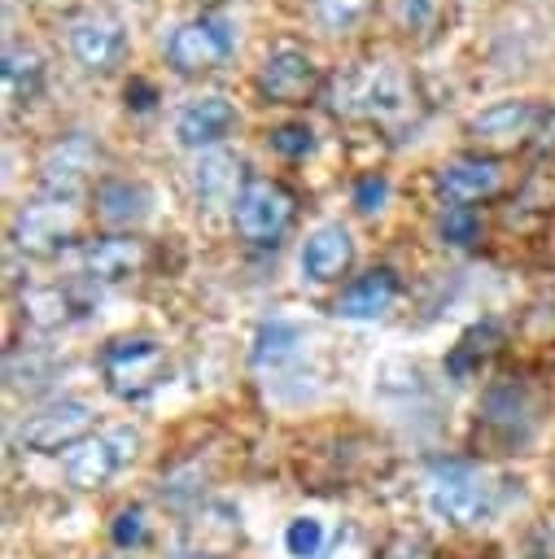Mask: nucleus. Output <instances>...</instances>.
<instances>
[{
	"label": "nucleus",
	"mask_w": 555,
	"mask_h": 559,
	"mask_svg": "<svg viewBox=\"0 0 555 559\" xmlns=\"http://www.w3.org/2000/svg\"><path fill=\"white\" fill-rule=\"evenodd\" d=\"M428 507L446 524L468 528V524H481V520L494 515L498 489H494V480L476 463H468V459H441L428 472Z\"/></svg>",
	"instance_id": "1"
},
{
	"label": "nucleus",
	"mask_w": 555,
	"mask_h": 559,
	"mask_svg": "<svg viewBox=\"0 0 555 559\" xmlns=\"http://www.w3.org/2000/svg\"><path fill=\"white\" fill-rule=\"evenodd\" d=\"M166 66L184 79H197V74H210L219 66L232 61L236 52V22L223 17V13H197L188 22H179L170 35H166Z\"/></svg>",
	"instance_id": "2"
},
{
	"label": "nucleus",
	"mask_w": 555,
	"mask_h": 559,
	"mask_svg": "<svg viewBox=\"0 0 555 559\" xmlns=\"http://www.w3.org/2000/svg\"><path fill=\"white\" fill-rule=\"evenodd\" d=\"M105 389L122 402H144L166 380V349L153 336H114L101 349Z\"/></svg>",
	"instance_id": "3"
},
{
	"label": "nucleus",
	"mask_w": 555,
	"mask_h": 559,
	"mask_svg": "<svg viewBox=\"0 0 555 559\" xmlns=\"http://www.w3.org/2000/svg\"><path fill=\"white\" fill-rule=\"evenodd\" d=\"M297 214V197L280 183V179H267V175H253L240 183V197L232 205V223H236V236L245 245H280V236L288 231Z\"/></svg>",
	"instance_id": "4"
},
{
	"label": "nucleus",
	"mask_w": 555,
	"mask_h": 559,
	"mask_svg": "<svg viewBox=\"0 0 555 559\" xmlns=\"http://www.w3.org/2000/svg\"><path fill=\"white\" fill-rule=\"evenodd\" d=\"M66 48L83 74H114L131 52V35L118 13L83 9L66 22Z\"/></svg>",
	"instance_id": "5"
},
{
	"label": "nucleus",
	"mask_w": 555,
	"mask_h": 559,
	"mask_svg": "<svg viewBox=\"0 0 555 559\" xmlns=\"http://www.w3.org/2000/svg\"><path fill=\"white\" fill-rule=\"evenodd\" d=\"M542 118H546V109L538 100L503 96V100H489L485 109H476L468 118V135L485 153H507V148L533 144L538 131H542Z\"/></svg>",
	"instance_id": "6"
},
{
	"label": "nucleus",
	"mask_w": 555,
	"mask_h": 559,
	"mask_svg": "<svg viewBox=\"0 0 555 559\" xmlns=\"http://www.w3.org/2000/svg\"><path fill=\"white\" fill-rule=\"evenodd\" d=\"M319 61L297 48V44H275L267 48L258 74H253V87L267 105H306L315 92H319Z\"/></svg>",
	"instance_id": "7"
},
{
	"label": "nucleus",
	"mask_w": 555,
	"mask_h": 559,
	"mask_svg": "<svg viewBox=\"0 0 555 559\" xmlns=\"http://www.w3.org/2000/svg\"><path fill=\"white\" fill-rule=\"evenodd\" d=\"M481 428L489 437H498L503 450H516L533 437L538 428V393L529 389V380H494L481 397Z\"/></svg>",
	"instance_id": "8"
},
{
	"label": "nucleus",
	"mask_w": 555,
	"mask_h": 559,
	"mask_svg": "<svg viewBox=\"0 0 555 559\" xmlns=\"http://www.w3.org/2000/svg\"><path fill=\"white\" fill-rule=\"evenodd\" d=\"M87 437H96V411L83 402V397H61V402H48L44 411H35L22 428H17V441L35 454H57V450H74L83 445Z\"/></svg>",
	"instance_id": "9"
},
{
	"label": "nucleus",
	"mask_w": 555,
	"mask_h": 559,
	"mask_svg": "<svg viewBox=\"0 0 555 559\" xmlns=\"http://www.w3.org/2000/svg\"><path fill=\"white\" fill-rule=\"evenodd\" d=\"M79 227V201H61V197H44L22 205L13 218V245L31 258H52L74 240Z\"/></svg>",
	"instance_id": "10"
},
{
	"label": "nucleus",
	"mask_w": 555,
	"mask_h": 559,
	"mask_svg": "<svg viewBox=\"0 0 555 559\" xmlns=\"http://www.w3.org/2000/svg\"><path fill=\"white\" fill-rule=\"evenodd\" d=\"M240 127V109L223 96V92H205L179 105L175 114V144L192 148V153H214L223 140H232V131Z\"/></svg>",
	"instance_id": "11"
},
{
	"label": "nucleus",
	"mask_w": 555,
	"mask_h": 559,
	"mask_svg": "<svg viewBox=\"0 0 555 559\" xmlns=\"http://www.w3.org/2000/svg\"><path fill=\"white\" fill-rule=\"evenodd\" d=\"M135 445H140V432H135V428L96 432V437H87L83 445L70 450V459H66V480H70L74 489H101L122 463L135 459Z\"/></svg>",
	"instance_id": "12"
},
{
	"label": "nucleus",
	"mask_w": 555,
	"mask_h": 559,
	"mask_svg": "<svg viewBox=\"0 0 555 559\" xmlns=\"http://www.w3.org/2000/svg\"><path fill=\"white\" fill-rule=\"evenodd\" d=\"M96 166V148L83 131H70L61 135L44 162H39V192L44 197H61V201H79L83 188H87V175Z\"/></svg>",
	"instance_id": "13"
},
{
	"label": "nucleus",
	"mask_w": 555,
	"mask_h": 559,
	"mask_svg": "<svg viewBox=\"0 0 555 559\" xmlns=\"http://www.w3.org/2000/svg\"><path fill=\"white\" fill-rule=\"evenodd\" d=\"M503 162L494 153H459L450 162L437 166V192L450 201V205H476V201H489L503 192Z\"/></svg>",
	"instance_id": "14"
},
{
	"label": "nucleus",
	"mask_w": 555,
	"mask_h": 559,
	"mask_svg": "<svg viewBox=\"0 0 555 559\" xmlns=\"http://www.w3.org/2000/svg\"><path fill=\"white\" fill-rule=\"evenodd\" d=\"M354 266V236L345 223H319L315 231H306L302 253H297V271L310 284H336L345 271Z\"/></svg>",
	"instance_id": "15"
},
{
	"label": "nucleus",
	"mask_w": 555,
	"mask_h": 559,
	"mask_svg": "<svg viewBox=\"0 0 555 559\" xmlns=\"http://www.w3.org/2000/svg\"><path fill=\"white\" fill-rule=\"evenodd\" d=\"M350 100H354L358 114H367V118H376V122H393V118H402L406 105H411V83H406V74H402L393 61H380V66H371V70L354 83Z\"/></svg>",
	"instance_id": "16"
},
{
	"label": "nucleus",
	"mask_w": 555,
	"mask_h": 559,
	"mask_svg": "<svg viewBox=\"0 0 555 559\" xmlns=\"http://www.w3.org/2000/svg\"><path fill=\"white\" fill-rule=\"evenodd\" d=\"M92 210L105 227L114 231H131L153 214V188L144 179H101L92 192Z\"/></svg>",
	"instance_id": "17"
},
{
	"label": "nucleus",
	"mask_w": 555,
	"mask_h": 559,
	"mask_svg": "<svg viewBox=\"0 0 555 559\" xmlns=\"http://www.w3.org/2000/svg\"><path fill=\"white\" fill-rule=\"evenodd\" d=\"M398 293H402L398 275H393L389 266H371V271L354 275V280H350V284L336 293L332 310H336L341 319L367 323V319H380V314H389V310H393V301H398Z\"/></svg>",
	"instance_id": "18"
},
{
	"label": "nucleus",
	"mask_w": 555,
	"mask_h": 559,
	"mask_svg": "<svg viewBox=\"0 0 555 559\" xmlns=\"http://www.w3.org/2000/svg\"><path fill=\"white\" fill-rule=\"evenodd\" d=\"M302 358H306V332H302L297 323H288V319H271V323L258 328L253 349H249V362H253L258 376L280 380V376L297 371Z\"/></svg>",
	"instance_id": "19"
},
{
	"label": "nucleus",
	"mask_w": 555,
	"mask_h": 559,
	"mask_svg": "<svg viewBox=\"0 0 555 559\" xmlns=\"http://www.w3.org/2000/svg\"><path fill=\"white\" fill-rule=\"evenodd\" d=\"M144 266V240L127 236V231H109L96 240H83V271L101 284H118L131 280Z\"/></svg>",
	"instance_id": "20"
},
{
	"label": "nucleus",
	"mask_w": 555,
	"mask_h": 559,
	"mask_svg": "<svg viewBox=\"0 0 555 559\" xmlns=\"http://www.w3.org/2000/svg\"><path fill=\"white\" fill-rule=\"evenodd\" d=\"M184 537H188V555L223 559V555H232L240 546V515L232 507H223V502H210L188 520Z\"/></svg>",
	"instance_id": "21"
},
{
	"label": "nucleus",
	"mask_w": 555,
	"mask_h": 559,
	"mask_svg": "<svg viewBox=\"0 0 555 559\" xmlns=\"http://www.w3.org/2000/svg\"><path fill=\"white\" fill-rule=\"evenodd\" d=\"M22 314L39 332H57V328L83 319L87 314V301L70 284H35V288L22 293Z\"/></svg>",
	"instance_id": "22"
},
{
	"label": "nucleus",
	"mask_w": 555,
	"mask_h": 559,
	"mask_svg": "<svg viewBox=\"0 0 555 559\" xmlns=\"http://www.w3.org/2000/svg\"><path fill=\"white\" fill-rule=\"evenodd\" d=\"M498 345H503V323H498V319L472 323V328L450 345V354H446L450 380H476V376L485 371V362L498 354Z\"/></svg>",
	"instance_id": "23"
},
{
	"label": "nucleus",
	"mask_w": 555,
	"mask_h": 559,
	"mask_svg": "<svg viewBox=\"0 0 555 559\" xmlns=\"http://www.w3.org/2000/svg\"><path fill=\"white\" fill-rule=\"evenodd\" d=\"M236 179H240V162L219 153V148L201 153L197 166H192V188H197L201 205H236V197H240Z\"/></svg>",
	"instance_id": "24"
},
{
	"label": "nucleus",
	"mask_w": 555,
	"mask_h": 559,
	"mask_svg": "<svg viewBox=\"0 0 555 559\" xmlns=\"http://www.w3.org/2000/svg\"><path fill=\"white\" fill-rule=\"evenodd\" d=\"M0 79H4L9 105H31L44 92V57L35 48L9 44L4 57H0Z\"/></svg>",
	"instance_id": "25"
},
{
	"label": "nucleus",
	"mask_w": 555,
	"mask_h": 559,
	"mask_svg": "<svg viewBox=\"0 0 555 559\" xmlns=\"http://www.w3.org/2000/svg\"><path fill=\"white\" fill-rule=\"evenodd\" d=\"M393 22L402 35L428 44L446 26V0H393Z\"/></svg>",
	"instance_id": "26"
},
{
	"label": "nucleus",
	"mask_w": 555,
	"mask_h": 559,
	"mask_svg": "<svg viewBox=\"0 0 555 559\" xmlns=\"http://www.w3.org/2000/svg\"><path fill=\"white\" fill-rule=\"evenodd\" d=\"M267 144H271V153L288 157V162H302V157H310L319 148V135H315V127L306 118H288V122H275L267 131Z\"/></svg>",
	"instance_id": "27"
},
{
	"label": "nucleus",
	"mask_w": 555,
	"mask_h": 559,
	"mask_svg": "<svg viewBox=\"0 0 555 559\" xmlns=\"http://www.w3.org/2000/svg\"><path fill=\"white\" fill-rule=\"evenodd\" d=\"M481 236V214L472 205H446L437 214V240L450 249H472Z\"/></svg>",
	"instance_id": "28"
},
{
	"label": "nucleus",
	"mask_w": 555,
	"mask_h": 559,
	"mask_svg": "<svg viewBox=\"0 0 555 559\" xmlns=\"http://www.w3.org/2000/svg\"><path fill=\"white\" fill-rule=\"evenodd\" d=\"M284 550L293 559H319L323 555V524L315 515H297L288 528H284Z\"/></svg>",
	"instance_id": "29"
},
{
	"label": "nucleus",
	"mask_w": 555,
	"mask_h": 559,
	"mask_svg": "<svg viewBox=\"0 0 555 559\" xmlns=\"http://www.w3.org/2000/svg\"><path fill=\"white\" fill-rule=\"evenodd\" d=\"M371 4H376V0H310L315 17H319L328 31H350V26H358V22L371 13Z\"/></svg>",
	"instance_id": "30"
},
{
	"label": "nucleus",
	"mask_w": 555,
	"mask_h": 559,
	"mask_svg": "<svg viewBox=\"0 0 555 559\" xmlns=\"http://www.w3.org/2000/svg\"><path fill=\"white\" fill-rule=\"evenodd\" d=\"M48 371H52L48 358H39V354H26L22 358V349H9V362H4L9 389H39L48 380Z\"/></svg>",
	"instance_id": "31"
},
{
	"label": "nucleus",
	"mask_w": 555,
	"mask_h": 559,
	"mask_svg": "<svg viewBox=\"0 0 555 559\" xmlns=\"http://www.w3.org/2000/svg\"><path fill=\"white\" fill-rule=\"evenodd\" d=\"M350 201H354V210H358V214H380V210H385V201H389V179H385L380 170L358 175V179H354V188H350Z\"/></svg>",
	"instance_id": "32"
},
{
	"label": "nucleus",
	"mask_w": 555,
	"mask_h": 559,
	"mask_svg": "<svg viewBox=\"0 0 555 559\" xmlns=\"http://www.w3.org/2000/svg\"><path fill=\"white\" fill-rule=\"evenodd\" d=\"M140 537H144V511H140V507L118 511V520H114V542L127 550V546H135Z\"/></svg>",
	"instance_id": "33"
},
{
	"label": "nucleus",
	"mask_w": 555,
	"mask_h": 559,
	"mask_svg": "<svg viewBox=\"0 0 555 559\" xmlns=\"http://www.w3.org/2000/svg\"><path fill=\"white\" fill-rule=\"evenodd\" d=\"M122 96H127V109H140V114H144V109H153V100H157V87H153L149 79H140V74H135V79L122 87Z\"/></svg>",
	"instance_id": "34"
},
{
	"label": "nucleus",
	"mask_w": 555,
	"mask_h": 559,
	"mask_svg": "<svg viewBox=\"0 0 555 559\" xmlns=\"http://www.w3.org/2000/svg\"><path fill=\"white\" fill-rule=\"evenodd\" d=\"M376 559H424V546L415 537H389Z\"/></svg>",
	"instance_id": "35"
},
{
	"label": "nucleus",
	"mask_w": 555,
	"mask_h": 559,
	"mask_svg": "<svg viewBox=\"0 0 555 559\" xmlns=\"http://www.w3.org/2000/svg\"><path fill=\"white\" fill-rule=\"evenodd\" d=\"M538 153L542 157H555V109H546V118H542V131H538Z\"/></svg>",
	"instance_id": "36"
},
{
	"label": "nucleus",
	"mask_w": 555,
	"mask_h": 559,
	"mask_svg": "<svg viewBox=\"0 0 555 559\" xmlns=\"http://www.w3.org/2000/svg\"><path fill=\"white\" fill-rule=\"evenodd\" d=\"M175 559H205V555H175Z\"/></svg>",
	"instance_id": "37"
},
{
	"label": "nucleus",
	"mask_w": 555,
	"mask_h": 559,
	"mask_svg": "<svg viewBox=\"0 0 555 559\" xmlns=\"http://www.w3.org/2000/svg\"><path fill=\"white\" fill-rule=\"evenodd\" d=\"M197 4H223V0H197Z\"/></svg>",
	"instance_id": "38"
}]
</instances>
